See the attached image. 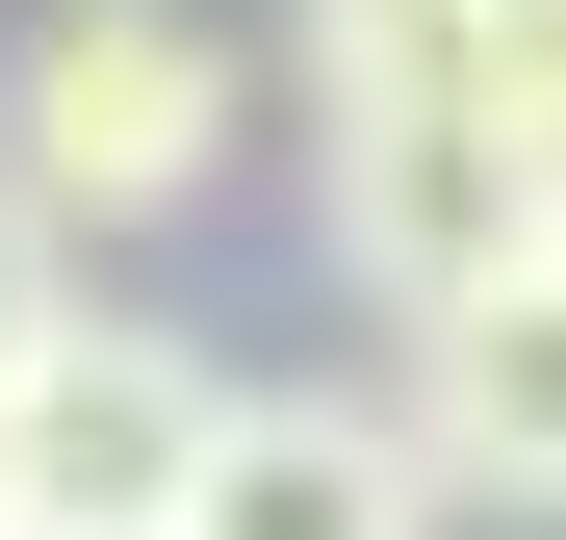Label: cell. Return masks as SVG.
I'll use <instances>...</instances> for the list:
<instances>
[{
  "label": "cell",
  "instance_id": "6da1fadb",
  "mask_svg": "<svg viewBox=\"0 0 566 540\" xmlns=\"http://www.w3.org/2000/svg\"><path fill=\"white\" fill-rule=\"evenodd\" d=\"M283 77H310V232L360 257L387 335L541 232V180H515V129H490V0H310Z\"/></svg>",
  "mask_w": 566,
  "mask_h": 540
},
{
  "label": "cell",
  "instance_id": "7a4b0ae2",
  "mask_svg": "<svg viewBox=\"0 0 566 540\" xmlns=\"http://www.w3.org/2000/svg\"><path fill=\"white\" fill-rule=\"evenodd\" d=\"M232 155H258V52L207 0H52V27L0 52V207L77 232V257L232 207Z\"/></svg>",
  "mask_w": 566,
  "mask_h": 540
},
{
  "label": "cell",
  "instance_id": "3957f363",
  "mask_svg": "<svg viewBox=\"0 0 566 540\" xmlns=\"http://www.w3.org/2000/svg\"><path fill=\"white\" fill-rule=\"evenodd\" d=\"M207 437H232V360H207V335H155V309H52L27 360H0V464H27V540H180Z\"/></svg>",
  "mask_w": 566,
  "mask_h": 540
},
{
  "label": "cell",
  "instance_id": "277c9868",
  "mask_svg": "<svg viewBox=\"0 0 566 540\" xmlns=\"http://www.w3.org/2000/svg\"><path fill=\"white\" fill-rule=\"evenodd\" d=\"M438 515H566V232H515L490 284H438L412 360H387Z\"/></svg>",
  "mask_w": 566,
  "mask_h": 540
},
{
  "label": "cell",
  "instance_id": "5b68a950",
  "mask_svg": "<svg viewBox=\"0 0 566 540\" xmlns=\"http://www.w3.org/2000/svg\"><path fill=\"white\" fill-rule=\"evenodd\" d=\"M180 540H438V464H412L387 387H232Z\"/></svg>",
  "mask_w": 566,
  "mask_h": 540
},
{
  "label": "cell",
  "instance_id": "8992f818",
  "mask_svg": "<svg viewBox=\"0 0 566 540\" xmlns=\"http://www.w3.org/2000/svg\"><path fill=\"white\" fill-rule=\"evenodd\" d=\"M52 309H77V232H27V207H0V360H27Z\"/></svg>",
  "mask_w": 566,
  "mask_h": 540
},
{
  "label": "cell",
  "instance_id": "52a82bcc",
  "mask_svg": "<svg viewBox=\"0 0 566 540\" xmlns=\"http://www.w3.org/2000/svg\"><path fill=\"white\" fill-rule=\"evenodd\" d=\"M0 540H27V464H0Z\"/></svg>",
  "mask_w": 566,
  "mask_h": 540
},
{
  "label": "cell",
  "instance_id": "ba28073f",
  "mask_svg": "<svg viewBox=\"0 0 566 540\" xmlns=\"http://www.w3.org/2000/svg\"><path fill=\"white\" fill-rule=\"evenodd\" d=\"M490 27H541V0H490Z\"/></svg>",
  "mask_w": 566,
  "mask_h": 540
}]
</instances>
